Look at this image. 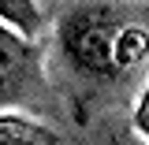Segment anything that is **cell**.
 I'll return each instance as SVG.
<instances>
[{
	"instance_id": "5b68a950",
	"label": "cell",
	"mask_w": 149,
	"mask_h": 145,
	"mask_svg": "<svg viewBox=\"0 0 149 145\" xmlns=\"http://www.w3.org/2000/svg\"><path fill=\"white\" fill-rule=\"evenodd\" d=\"M130 123H134V130L149 142V86L142 89V97H138V104H134V119H130Z\"/></svg>"
},
{
	"instance_id": "8992f818",
	"label": "cell",
	"mask_w": 149,
	"mask_h": 145,
	"mask_svg": "<svg viewBox=\"0 0 149 145\" xmlns=\"http://www.w3.org/2000/svg\"><path fill=\"white\" fill-rule=\"evenodd\" d=\"M146 4H149V0H146Z\"/></svg>"
},
{
	"instance_id": "6da1fadb",
	"label": "cell",
	"mask_w": 149,
	"mask_h": 145,
	"mask_svg": "<svg viewBox=\"0 0 149 145\" xmlns=\"http://www.w3.org/2000/svg\"><path fill=\"white\" fill-rule=\"evenodd\" d=\"M56 37L67 67L93 82H123L149 60V26L104 0H86L63 11Z\"/></svg>"
},
{
	"instance_id": "7a4b0ae2",
	"label": "cell",
	"mask_w": 149,
	"mask_h": 145,
	"mask_svg": "<svg viewBox=\"0 0 149 145\" xmlns=\"http://www.w3.org/2000/svg\"><path fill=\"white\" fill-rule=\"evenodd\" d=\"M45 49L34 37L0 22V108L30 101L45 86Z\"/></svg>"
},
{
	"instance_id": "277c9868",
	"label": "cell",
	"mask_w": 149,
	"mask_h": 145,
	"mask_svg": "<svg viewBox=\"0 0 149 145\" xmlns=\"http://www.w3.org/2000/svg\"><path fill=\"white\" fill-rule=\"evenodd\" d=\"M0 22L15 26L26 37H37L45 26V11L37 8V0H0Z\"/></svg>"
},
{
	"instance_id": "3957f363",
	"label": "cell",
	"mask_w": 149,
	"mask_h": 145,
	"mask_svg": "<svg viewBox=\"0 0 149 145\" xmlns=\"http://www.w3.org/2000/svg\"><path fill=\"white\" fill-rule=\"evenodd\" d=\"M0 145H60V134L19 112H0Z\"/></svg>"
}]
</instances>
